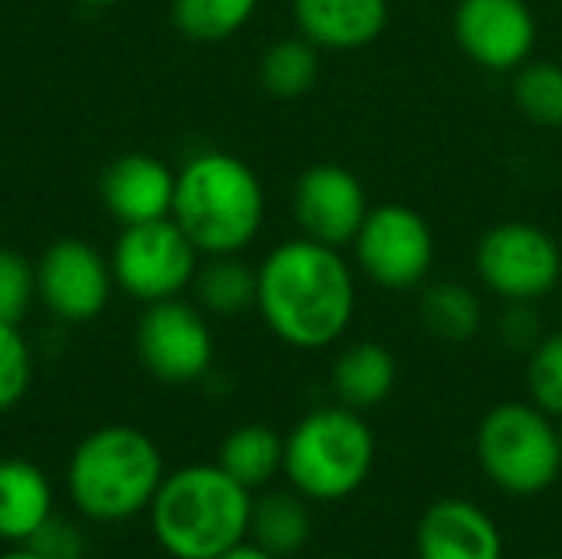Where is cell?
Returning <instances> with one entry per match:
<instances>
[{
  "label": "cell",
  "instance_id": "cell-1",
  "mask_svg": "<svg viewBox=\"0 0 562 559\" xmlns=\"http://www.w3.org/2000/svg\"><path fill=\"white\" fill-rule=\"evenodd\" d=\"M257 310L286 346H333L356 313L352 270L336 247L310 237L286 241L257 267Z\"/></svg>",
  "mask_w": 562,
  "mask_h": 559
},
{
  "label": "cell",
  "instance_id": "cell-2",
  "mask_svg": "<svg viewBox=\"0 0 562 559\" xmlns=\"http://www.w3.org/2000/svg\"><path fill=\"white\" fill-rule=\"evenodd\" d=\"M254 491L221 465H188L165 474L151 507V534L171 559H217L250 534Z\"/></svg>",
  "mask_w": 562,
  "mask_h": 559
},
{
  "label": "cell",
  "instance_id": "cell-3",
  "mask_svg": "<svg viewBox=\"0 0 562 559\" xmlns=\"http://www.w3.org/2000/svg\"><path fill=\"white\" fill-rule=\"evenodd\" d=\"M165 481V458L145 432L105 425L86 435L69 465L66 491L76 511L92 524H125L151 507Z\"/></svg>",
  "mask_w": 562,
  "mask_h": 559
},
{
  "label": "cell",
  "instance_id": "cell-4",
  "mask_svg": "<svg viewBox=\"0 0 562 559\" xmlns=\"http://www.w3.org/2000/svg\"><path fill=\"white\" fill-rule=\"evenodd\" d=\"M171 217L201 254H240L263 224L260 178L237 155L198 152L175 175Z\"/></svg>",
  "mask_w": 562,
  "mask_h": 559
},
{
  "label": "cell",
  "instance_id": "cell-5",
  "mask_svg": "<svg viewBox=\"0 0 562 559\" xmlns=\"http://www.w3.org/2000/svg\"><path fill=\"white\" fill-rule=\"evenodd\" d=\"M372 468L375 435L356 409H316L283 438V474L306 501L339 504L369 481Z\"/></svg>",
  "mask_w": 562,
  "mask_h": 559
},
{
  "label": "cell",
  "instance_id": "cell-6",
  "mask_svg": "<svg viewBox=\"0 0 562 559\" xmlns=\"http://www.w3.org/2000/svg\"><path fill=\"white\" fill-rule=\"evenodd\" d=\"M477 461L494 488L537 497L562 474V432L533 402H504L477 428Z\"/></svg>",
  "mask_w": 562,
  "mask_h": 559
},
{
  "label": "cell",
  "instance_id": "cell-7",
  "mask_svg": "<svg viewBox=\"0 0 562 559\" xmlns=\"http://www.w3.org/2000/svg\"><path fill=\"white\" fill-rule=\"evenodd\" d=\"M198 254L201 250L191 244L175 217H158L122 227L109 264L115 287L148 306L175 300L194 283V273L201 267Z\"/></svg>",
  "mask_w": 562,
  "mask_h": 559
},
{
  "label": "cell",
  "instance_id": "cell-8",
  "mask_svg": "<svg viewBox=\"0 0 562 559\" xmlns=\"http://www.w3.org/2000/svg\"><path fill=\"white\" fill-rule=\"evenodd\" d=\"M477 273L491 293L527 306L557 290L562 277V250L543 227L507 221L481 237Z\"/></svg>",
  "mask_w": 562,
  "mask_h": 559
},
{
  "label": "cell",
  "instance_id": "cell-9",
  "mask_svg": "<svg viewBox=\"0 0 562 559\" xmlns=\"http://www.w3.org/2000/svg\"><path fill=\"white\" fill-rule=\"evenodd\" d=\"M352 244L362 273L385 290L418 287L435 260V237L428 221L405 204L369 208Z\"/></svg>",
  "mask_w": 562,
  "mask_h": 559
},
{
  "label": "cell",
  "instance_id": "cell-10",
  "mask_svg": "<svg viewBox=\"0 0 562 559\" xmlns=\"http://www.w3.org/2000/svg\"><path fill=\"white\" fill-rule=\"evenodd\" d=\"M138 359L168 385H188L211 372L214 336L201 310L184 300L148 303L138 320Z\"/></svg>",
  "mask_w": 562,
  "mask_h": 559
},
{
  "label": "cell",
  "instance_id": "cell-11",
  "mask_svg": "<svg viewBox=\"0 0 562 559\" xmlns=\"http://www.w3.org/2000/svg\"><path fill=\"white\" fill-rule=\"evenodd\" d=\"M36 267V300L63 323L95 320L112 297V264L79 237H63L43 250Z\"/></svg>",
  "mask_w": 562,
  "mask_h": 559
},
{
  "label": "cell",
  "instance_id": "cell-12",
  "mask_svg": "<svg viewBox=\"0 0 562 559\" xmlns=\"http://www.w3.org/2000/svg\"><path fill=\"white\" fill-rule=\"evenodd\" d=\"M454 36L471 63L507 72L520 69L537 46V16L527 0H461Z\"/></svg>",
  "mask_w": 562,
  "mask_h": 559
},
{
  "label": "cell",
  "instance_id": "cell-13",
  "mask_svg": "<svg viewBox=\"0 0 562 559\" xmlns=\"http://www.w3.org/2000/svg\"><path fill=\"white\" fill-rule=\"evenodd\" d=\"M293 214L303 237L339 250L356 241L369 204L359 178L349 168L313 165L293 188Z\"/></svg>",
  "mask_w": 562,
  "mask_h": 559
},
{
  "label": "cell",
  "instance_id": "cell-14",
  "mask_svg": "<svg viewBox=\"0 0 562 559\" xmlns=\"http://www.w3.org/2000/svg\"><path fill=\"white\" fill-rule=\"evenodd\" d=\"M415 554L418 559H504V534L484 507L445 497L422 514Z\"/></svg>",
  "mask_w": 562,
  "mask_h": 559
},
{
  "label": "cell",
  "instance_id": "cell-15",
  "mask_svg": "<svg viewBox=\"0 0 562 559\" xmlns=\"http://www.w3.org/2000/svg\"><path fill=\"white\" fill-rule=\"evenodd\" d=\"M99 194L109 214L128 227L158 217H171L175 204V171L145 152L119 155L99 178Z\"/></svg>",
  "mask_w": 562,
  "mask_h": 559
},
{
  "label": "cell",
  "instance_id": "cell-16",
  "mask_svg": "<svg viewBox=\"0 0 562 559\" xmlns=\"http://www.w3.org/2000/svg\"><path fill=\"white\" fill-rule=\"evenodd\" d=\"M300 33L319 49H359L389 20V0H293Z\"/></svg>",
  "mask_w": 562,
  "mask_h": 559
},
{
  "label": "cell",
  "instance_id": "cell-17",
  "mask_svg": "<svg viewBox=\"0 0 562 559\" xmlns=\"http://www.w3.org/2000/svg\"><path fill=\"white\" fill-rule=\"evenodd\" d=\"M49 517V478L26 458H0V540L26 547Z\"/></svg>",
  "mask_w": 562,
  "mask_h": 559
},
{
  "label": "cell",
  "instance_id": "cell-18",
  "mask_svg": "<svg viewBox=\"0 0 562 559\" xmlns=\"http://www.w3.org/2000/svg\"><path fill=\"white\" fill-rule=\"evenodd\" d=\"M395 359L379 343H356L339 353L333 366V392L339 405L366 412L382 405L395 389Z\"/></svg>",
  "mask_w": 562,
  "mask_h": 559
},
{
  "label": "cell",
  "instance_id": "cell-19",
  "mask_svg": "<svg viewBox=\"0 0 562 559\" xmlns=\"http://www.w3.org/2000/svg\"><path fill=\"white\" fill-rule=\"evenodd\" d=\"M310 537H313V517H310V501L303 494L267 491L254 497L247 540H254L273 557L286 559L303 554Z\"/></svg>",
  "mask_w": 562,
  "mask_h": 559
},
{
  "label": "cell",
  "instance_id": "cell-20",
  "mask_svg": "<svg viewBox=\"0 0 562 559\" xmlns=\"http://www.w3.org/2000/svg\"><path fill=\"white\" fill-rule=\"evenodd\" d=\"M217 465L247 491H260L283 471V438L270 425H240L221 441Z\"/></svg>",
  "mask_w": 562,
  "mask_h": 559
},
{
  "label": "cell",
  "instance_id": "cell-21",
  "mask_svg": "<svg viewBox=\"0 0 562 559\" xmlns=\"http://www.w3.org/2000/svg\"><path fill=\"white\" fill-rule=\"evenodd\" d=\"M194 297L214 316H237L257 306V270H250L237 254L211 257L194 273Z\"/></svg>",
  "mask_w": 562,
  "mask_h": 559
},
{
  "label": "cell",
  "instance_id": "cell-22",
  "mask_svg": "<svg viewBox=\"0 0 562 559\" xmlns=\"http://www.w3.org/2000/svg\"><path fill=\"white\" fill-rule=\"evenodd\" d=\"M418 316L428 333L445 343H468L477 336L484 310L481 300L461 283H435L418 300Z\"/></svg>",
  "mask_w": 562,
  "mask_h": 559
},
{
  "label": "cell",
  "instance_id": "cell-23",
  "mask_svg": "<svg viewBox=\"0 0 562 559\" xmlns=\"http://www.w3.org/2000/svg\"><path fill=\"white\" fill-rule=\"evenodd\" d=\"M319 79V46L306 36L280 40L267 46L260 59V82L277 99H296L310 92Z\"/></svg>",
  "mask_w": 562,
  "mask_h": 559
},
{
  "label": "cell",
  "instance_id": "cell-24",
  "mask_svg": "<svg viewBox=\"0 0 562 559\" xmlns=\"http://www.w3.org/2000/svg\"><path fill=\"white\" fill-rule=\"evenodd\" d=\"M260 0H171L175 26L198 43H221L234 36Z\"/></svg>",
  "mask_w": 562,
  "mask_h": 559
},
{
  "label": "cell",
  "instance_id": "cell-25",
  "mask_svg": "<svg viewBox=\"0 0 562 559\" xmlns=\"http://www.w3.org/2000/svg\"><path fill=\"white\" fill-rule=\"evenodd\" d=\"M514 99L530 122L562 125V66L527 59L514 79Z\"/></svg>",
  "mask_w": 562,
  "mask_h": 559
},
{
  "label": "cell",
  "instance_id": "cell-26",
  "mask_svg": "<svg viewBox=\"0 0 562 559\" xmlns=\"http://www.w3.org/2000/svg\"><path fill=\"white\" fill-rule=\"evenodd\" d=\"M527 389L537 409L562 418V333L540 339L530 353Z\"/></svg>",
  "mask_w": 562,
  "mask_h": 559
},
{
  "label": "cell",
  "instance_id": "cell-27",
  "mask_svg": "<svg viewBox=\"0 0 562 559\" xmlns=\"http://www.w3.org/2000/svg\"><path fill=\"white\" fill-rule=\"evenodd\" d=\"M33 300H36V267L23 254L0 247V323L20 326Z\"/></svg>",
  "mask_w": 562,
  "mask_h": 559
},
{
  "label": "cell",
  "instance_id": "cell-28",
  "mask_svg": "<svg viewBox=\"0 0 562 559\" xmlns=\"http://www.w3.org/2000/svg\"><path fill=\"white\" fill-rule=\"evenodd\" d=\"M33 379V356L30 346L13 323H0V412L13 409Z\"/></svg>",
  "mask_w": 562,
  "mask_h": 559
},
{
  "label": "cell",
  "instance_id": "cell-29",
  "mask_svg": "<svg viewBox=\"0 0 562 559\" xmlns=\"http://www.w3.org/2000/svg\"><path fill=\"white\" fill-rule=\"evenodd\" d=\"M26 547L46 559H82V554H86L79 527H72L69 521H63L56 514L33 534V540Z\"/></svg>",
  "mask_w": 562,
  "mask_h": 559
},
{
  "label": "cell",
  "instance_id": "cell-30",
  "mask_svg": "<svg viewBox=\"0 0 562 559\" xmlns=\"http://www.w3.org/2000/svg\"><path fill=\"white\" fill-rule=\"evenodd\" d=\"M217 559H280V557L267 554V550H263V547H257L254 540H244V544H237L234 550H227L224 557H217Z\"/></svg>",
  "mask_w": 562,
  "mask_h": 559
},
{
  "label": "cell",
  "instance_id": "cell-31",
  "mask_svg": "<svg viewBox=\"0 0 562 559\" xmlns=\"http://www.w3.org/2000/svg\"><path fill=\"white\" fill-rule=\"evenodd\" d=\"M0 559H46V557H40V554H36V550H30V547H13V550L0 554Z\"/></svg>",
  "mask_w": 562,
  "mask_h": 559
},
{
  "label": "cell",
  "instance_id": "cell-32",
  "mask_svg": "<svg viewBox=\"0 0 562 559\" xmlns=\"http://www.w3.org/2000/svg\"><path fill=\"white\" fill-rule=\"evenodd\" d=\"M82 3H89V7H105V3H115V0H82Z\"/></svg>",
  "mask_w": 562,
  "mask_h": 559
},
{
  "label": "cell",
  "instance_id": "cell-33",
  "mask_svg": "<svg viewBox=\"0 0 562 559\" xmlns=\"http://www.w3.org/2000/svg\"><path fill=\"white\" fill-rule=\"evenodd\" d=\"M333 559H349V557H333Z\"/></svg>",
  "mask_w": 562,
  "mask_h": 559
},
{
  "label": "cell",
  "instance_id": "cell-34",
  "mask_svg": "<svg viewBox=\"0 0 562 559\" xmlns=\"http://www.w3.org/2000/svg\"><path fill=\"white\" fill-rule=\"evenodd\" d=\"M540 559H553V557H540Z\"/></svg>",
  "mask_w": 562,
  "mask_h": 559
},
{
  "label": "cell",
  "instance_id": "cell-35",
  "mask_svg": "<svg viewBox=\"0 0 562 559\" xmlns=\"http://www.w3.org/2000/svg\"><path fill=\"white\" fill-rule=\"evenodd\" d=\"M148 559H151V557H148Z\"/></svg>",
  "mask_w": 562,
  "mask_h": 559
}]
</instances>
